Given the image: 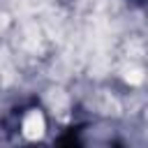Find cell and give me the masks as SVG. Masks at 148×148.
Masks as SVG:
<instances>
[{
    "label": "cell",
    "mask_w": 148,
    "mask_h": 148,
    "mask_svg": "<svg viewBox=\"0 0 148 148\" xmlns=\"http://www.w3.org/2000/svg\"><path fill=\"white\" fill-rule=\"evenodd\" d=\"M42 132H44V118L37 111L28 113L25 120H23V134L28 139H37V136H42Z\"/></svg>",
    "instance_id": "1"
}]
</instances>
